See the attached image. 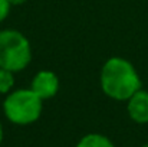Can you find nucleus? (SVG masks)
Here are the masks:
<instances>
[{
    "mask_svg": "<svg viewBox=\"0 0 148 147\" xmlns=\"http://www.w3.org/2000/svg\"><path fill=\"white\" fill-rule=\"evenodd\" d=\"M12 4L9 3V0H0V23L9 16Z\"/></svg>",
    "mask_w": 148,
    "mask_h": 147,
    "instance_id": "6e6552de",
    "label": "nucleus"
},
{
    "mask_svg": "<svg viewBox=\"0 0 148 147\" xmlns=\"http://www.w3.org/2000/svg\"><path fill=\"white\" fill-rule=\"evenodd\" d=\"M30 90L43 101L50 99L59 91V77L53 71L42 69L33 77Z\"/></svg>",
    "mask_w": 148,
    "mask_h": 147,
    "instance_id": "20e7f679",
    "label": "nucleus"
},
{
    "mask_svg": "<svg viewBox=\"0 0 148 147\" xmlns=\"http://www.w3.org/2000/svg\"><path fill=\"white\" fill-rule=\"evenodd\" d=\"M43 111V99L30 88H20L9 92L3 101L6 118L16 126H29L39 120Z\"/></svg>",
    "mask_w": 148,
    "mask_h": 147,
    "instance_id": "f03ea898",
    "label": "nucleus"
},
{
    "mask_svg": "<svg viewBox=\"0 0 148 147\" xmlns=\"http://www.w3.org/2000/svg\"><path fill=\"white\" fill-rule=\"evenodd\" d=\"M3 141V127H1V123H0V143Z\"/></svg>",
    "mask_w": 148,
    "mask_h": 147,
    "instance_id": "9d476101",
    "label": "nucleus"
},
{
    "mask_svg": "<svg viewBox=\"0 0 148 147\" xmlns=\"http://www.w3.org/2000/svg\"><path fill=\"white\" fill-rule=\"evenodd\" d=\"M143 147H148V143H147V144H144V146H143Z\"/></svg>",
    "mask_w": 148,
    "mask_h": 147,
    "instance_id": "9b49d317",
    "label": "nucleus"
},
{
    "mask_svg": "<svg viewBox=\"0 0 148 147\" xmlns=\"http://www.w3.org/2000/svg\"><path fill=\"white\" fill-rule=\"evenodd\" d=\"M27 0H9V3L12 4V6H20V4H23V3H26Z\"/></svg>",
    "mask_w": 148,
    "mask_h": 147,
    "instance_id": "1a4fd4ad",
    "label": "nucleus"
},
{
    "mask_svg": "<svg viewBox=\"0 0 148 147\" xmlns=\"http://www.w3.org/2000/svg\"><path fill=\"white\" fill-rule=\"evenodd\" d=\"M14 87V72L0 68V95H7Z\"/></svg>",
    "mask_w": 148,
    "mask_h": 147,
    "instance_id": "0eeeda50",
    "label": "nucleus"
},
{
    "mask_svg": "<svg viewBox=\"0 0 148 147\" xmlns=\"http://www.w3.org/2000/svg\"><path fill=\"white\" fill-rule=\"evenodd\" d=\"M99 84L102 92L115 101H128L143 88L135 66L121 56H112L105 61L99 74Z\"/></svg>",
    "mask_w": 148,
    "mask_h": 147,
    "instance_id": "f257e3e1",
    "label": "nucleus"
},
{
    "mask_svg": "<svg viewBox=\"0 0 148 147\" xmlns=\"http://www.w3.org/2000/svg\"><path fill=\"white\" fill-rule=\"evenodd\" d=\"M127 111L130 118L137 124L148 123V91L140 90L127 101Z\"/></svg>",
    "mask_w": 148,
    "mask_h": 147,
    "instance_id": "39448f33",
    "label": "nucleus"
},
{
    "mask_svg": "<svg viewBox=\"0 0 148 147\" xmlns=\"http://www.w3.org/2000/svg\"><path fill=\"white\" fill-rule=\"evenodd\" d=\"M75 147H115V144L101 133H89L85 134Z\"/></svg>",
    "mask_w": 148,
    "mask_h": 147,
    "instance_id": "423d86ee",
    "label": "nucleus"
},
{
    "mask_svg": "<svg viewBox=\"0 0 148 147\" xmlns=\"http://www.w3.org/2000/svg\"><path fill=\"white\" fill-rule=\"evenodd\" d=\"M32 61L29 39L16 29L0 30V68L20 72Z\"/></svg>",
    "mask_w": 148,
    "mask_h": 147,
    "instance_id": "7ed1b4c3",
    "label": "nucleus"
}]
</instances>
